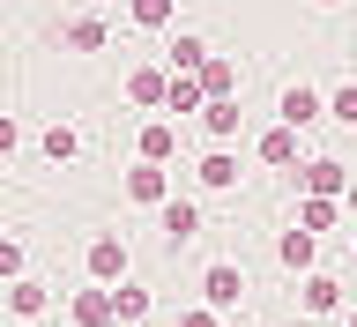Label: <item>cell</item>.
Instances as JSON below:
<instances>
[{
  "label": "cell",
  "instance_id": "obj_10",
  "mask_svg": "<svg viewBox=\"0 0 357 327\" xmlns=\"http://www.w3.org/2000/svg\"><path fill=\"white\" fill-rule=\"evenodd\" d=\"M178 67H208V45H201V38H178Z\"/></svg>",
  "mask_w": 357,
  "mask_h": 327
},
{
  "label": "cell",
  "instance_id": "obj_8",
  "mask_svg": "<svg viewBox=\"0 0 357 327\" xmlns=\"http://www.w3.org/2000/svg\"><path fill=\"white\" fill-rule=\"evenodd\" d=\"M290 149H298V142H290V127H283V134H268V142H261V156H268V164H290Z\"/></svg>",
  "mask_w": 357,
  "mask_h": 327
},
{
  "label": "cell",
  "instance_id": "obj_5",
  "mask_svg": "<svg viewBox=\"0 0 357 327\" xmlns=\"http://www.w3.org/2000/svg\"><path fill=\"white\" fill-rule=\"evenodd\" d=\"M208 298L231 305V298H238V275H231V268H208Z\"/></svg>",
  "mask_w": 357,
  "mask_h": 327
},
{
  "label": "cell",
  "instance_id": "obj_4",
  "mask_svg": "<svg viewBox=\"0 0 357 327\" xmlns=\"http://www.w3.org/2000/svg\"><path fill=\"white\" fill-rule=\"evenodd\" d=\"M67 45H75V52H97V45H105V22H75Z\"/></svg>",
  "mask_w": 357,
  "mask_h": 327
},
{
  "label": "cell",
  "instance_id": "obj_11",
  "mask_svg": "<svg viewBox=\"0 0 357 327\" xmlns=\"http://www.w3.org/2000/svg\"><path fill=\"white\" fill-rule=\"evenodd\" d=\"M172 15V0H134V22H164Z\"/></svg>",
  "mask_w": 357,
  "mask_h": 327
},
{
  "label": "cell",
  "instance_id": "obj_3",
  "mask_svg": "<svg viewBox=\"0 0 357 327\" xmlns=\"http://www.w3.org/2000/svg\"><path fill=\"white\" fill-rule=\"evenodd\" d=\"M238 127V105H231V97H208V134H231Z\"/></svg>",
  "mask_w": 357,
  "mask_h": 327
},
{
  "label": "cell",
  "instance_id": "obj_6",
  "mask_svg": "<svg viewBox=\"0 0 357 327\" xmlns=\"http://www.w3.org/2000/svg\"><path fill=\"white\" fill-rule=\"evenodd\" d=\"M201 178H208V186H231V178H238V164H231V156H208V164H201Z\"/></svg>",
  "mask_w": 357,
  "mask_h": 327
},
{
  "label": "cell",
  "instance_id": "obj_12",
  "mask_svg": "<svg viewBox=\"0 0 357 327\" xmlns=\"http://www.w3.org/2000/svg\"><path fill=\"white\" fill-rule=\"evenodd\" d=\"M335 119H350V127H357V89H335Z\"/></svg>",
  "mask_w": 357,
  "mask_h": 327
},
{
  "label": "cell",
  "instance_id": "obj_2",
  "mask_svg": "<svg viewBox=\"0 0 357 327\" xmlns=\"http://www.w3.org/2000/svg\"><path fill=\"white\" fill-rule=\"evenodd\" d=\"M201 97H208V82H201V75H172V105H178V112L201 105Z\"/></svg>",
  "mask_w": 357,
  "mask_h": 327
},
{
  "label": "cell",
  "instance_id": "obj_13",
  "mask_svg": "<svg viewBox=\"0 0 357 327\" xmlns=\"http://www.w3.org/2000/svg\"><path fill=\"white\" fill-rule=\"evenodd\" d=\"M0 149H15V119H0Z\"/></svg>",
  "mask_w": 357,
  "mask_h": 327
},
{
  "label": "cell",
  "instance_id": "obj_7",
  "mask_svg": "<svg viewBox=\"0 0 357 327\" xmlns=\"http://www.w3.org/2000/svg\"><path fill=\"white\" fill-rule=\"evenodd\" d=\"M201 82H208V97H231V67L208 60V67H201Z\"/></svg>",
  "mask_w": 357,
  "mask_h": 327
},
{
  "label": "cell",
  "instance_id": "obj_1",
  "mask_svg": "<svg viewBox=\"0 0 357 327\" xmlns=\"http://www.w3.org/2000/svg\"><path fill=\"white\" fill-rule=\"evenodd\" d=\"M305 119H320V97L312 89H283V127H305Z\"/></svg>",
  "mask_w": 357,
  "mask_h": 327
},
{
  "label": "cell",
  "instance_id": "obj_14",
  "mask_svg": "<svg viewBox=\"0 0 357 327\" xmlns=\"http://www.w3.org/2000/svg\"><path fill=\"white\" fill-rule=\"evenodd\" d=\"M320 8H335V0H320Z\"/></svg>",
  "mask_w": 357,
  "mask_h": 327
},
{
  "label": "cell",
  "instance_id": "obj_9",
  "mask_svg": "<svg viewBox=\"0 0 357 327\" xmlns=\"http://www.w3.org/2000/svg\"><path fill=\"white\" fill-rule=\"evenodd\" d=\"M342 186V164H312V194H335Z\"/></svg>",
  "mask_w": 357,
  "mask_h": 327
}]
</instances>
